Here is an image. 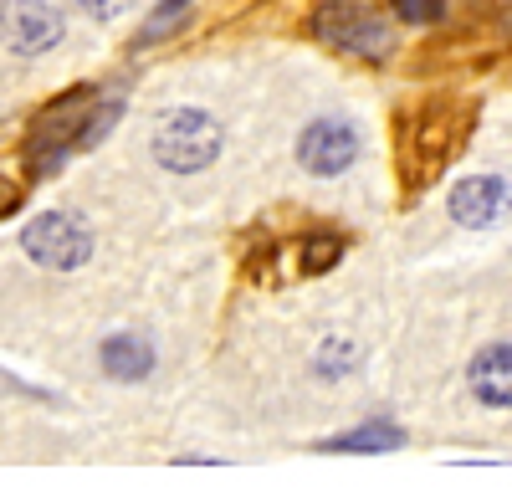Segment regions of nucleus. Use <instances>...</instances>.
<instances>
[{"label":"nucleus","instance_id":"1","mask_svg":"<svg viewBox=\"0 0 512 497\" xmlns=\"http://www.w3.org/2000/svg\"><path fill=\"white\" fill-rule=\"evenodd\" d=\"M466 129H472V108L446 103V98L405 113L400 118V180H405V190L431 185L451 164V154L466 144Z\"/></svg>","mask_w":512,"mask_h":497},{"label":"nucleus","instance_id":"2","mask_svg":"<svg viewBox=\"0 0 512 497\" xmlns=\"http://www.w3.org/2000/svg\"><path fill=\"white\" fill-rule=\"evenodd\" d=\"M93 108H98V88H88V82H77V88L57 93L47 108H36V118L26 123V139H21L26 180H52L82 149V129H88Z\"/></svg>","mask_w":512,"mask_h":497},{"label":"nucleus","instance_id":"3","mask_svg":"<svg viewBox=\"0 0 512 497\" xmlns=\"http://www.w3.org/2000/svg\"><path fill=\"white\" fill-rule=\"evenodd\" d=\"M149 149L159 159V170H169V175H200V170H210V164L221 159L226 134H221L216 113H205V108L190 103V108H169L154 123Z\"/></svg>","mask_w":512,"mask_h":497},{"label":"nucleus","instance_id":"4","mask_svg":"<svg viewBox=\"0 0 512 497\" xmlns=\"http://www.w3.org/2000/svg\"><path fill=\"white\" fill-rule=\"evenodd\" d=\"M313 36L338 57L359 62H390L395 57V31L369 0H323L313 11Z\"/></svg>","mask_w":512,"mask_h":497},{"label":"nucleus","instance_id":"5","mask_svg":"<svg viewBox=\"0 0 512 497\" xmlns=\"http://www.w3.org/2000/svg\"><path fill=\"white\" fill-rule=\"evenodd\" d=\"M93 226L77 211H41L21 226V252L41 272H82L93 262Z\"/></svg>","mask_w":512,"mask_h":497},{"label":"nucleus","instance_id":"6","mask_svg":"<svg viewBox=\"0 0 512 497\" xmlns=\"http://www.w3.org/2000/svg\"><path fill=\"white\" fill-rule=\"evenodd\" d=\"M359 154H364V134L354 118L323 113L297 134V170H308L313 180H338L359 164Z\"/></svg>","mask_w":512,"mask_h":497},{"label":"nucleus","instance_id":"7","mask_svg":"<svg viewBox=\"0 0 512 497\" xmlns=\"http://www.w3.org/2000/svg\"><path fill=\"white\" fill-rule=\"evenodd\" d=\"M446 211L461 231H492L512 216V185L502 175H461L446 195Z\"/></svg>","mask_w":512,"mask_h":497},{"label":"nucleus","instance_id":"8","mask_svg":"<svg viewBox=\"0 0 512 497\" xmlns=\"http://www.w3.org/2000/svg\"><path fill=\"white\" fill-rule=\"evenodd\" d=\"M0 41L16 57H41L62 41V16L47 0H6L0 6Z\"/></svg>","mask_w":512,"mask_h":497},{"label":"nucleus","instance_id":"9","mask_svg":"<svg viewBox=\"0 0 512 497\" xmlns=\"http://www.w3.org/2000/svg\"><path fill=\"white\" fill-rule=\"evenodd\" d=\"M466 390L482 410H512V344H482L466 364Z\"/></svg>","mask_w":512,"mask_h":497},{"label":"nucleus","instance_id":"10","mask_svg":"<svg viewBox=\"0 0 512 497\" xmlns=\"http://www.w3.org/2000/svg\"><path fill=\"white\" fill-rule=\"evenodd\" d=\"M405 446H410V436L400 421H359L349 431L313 441L318 457H390V451H405Z\"/></svg>","mask_w":512,"mask_h":497},{"label":"nucleus","instance_id":"11","mask_svg":"<svg viewBox=\"0 0 512 497\" xmlns=\"http://www.w3.org/2000/svg\"><path fill=\"white\" fill-rule=\"evenodd\" d=\"M154 364H159L154 344L144 334H128V328H123V334H108L98 344V369L113 385H144L154 375Z\"/></svg>","mask_w":512,"mask_h":497},{"label":"nucleus","instance_id":"12","mask_svg":"<svg viewBox=\"0 0 512 497\" xmlns=\"http://www.w3.org/2000/svg\"><path fill=\"white\" fill-rule=\"evenodd\" d=\"M344 252H349L344 231L313 226V231L297 236V272H303V277H323V272H333L338 262H344Z\"/></svg>","mask_w":512,"mask_h":497},{"label":"nucleus","instance_id":"13","mask_svg":"<svg viewBox=\"0 0 512 497\" xmlns=\"http://www.w3.org/2000/svg\"><path fill=\"white\" fill-rule=\"evenodd\" d=\"M359 369V344L354 339H323L313 354V375L318 380H344Z\"/></svg>","mask_w":512,"mask_h":497},{"label":"nucleus","instance_id":"14","mask_svg":"<svg viewBox=\"0 0 512 497\" xmlns=\"http://www.w3.org/2000/svg\"><path fill=\"white\" fill-rule=\"evenodd\" d=\"M185 16H190V0H159L154 16L139 26V47H159L164 36H175L185 26Z\"/></svg>","mask_w":512,"mask_h":497},{"label":"nucleus","instance_id":"15","mask_svg":"<svg viewBox=\"0 0 512 497\" xmlns=\"http://www.w3.org/2000/svg\"><path fill=\"white\" fill-rule=\"evenodd\" d=\"M390 6H395V16L405 26H436V21H446V0H390Z\"/></svg>","mask_w":512,"mask_h":497},{"label":"nucleus","instance_id":"16","mask_svg":"<svg viewBox=\"0 0 512 497\" xmlns=\"http://www.w3.org/2000/svg\"><path fill=\"white\" fill-rule=\"evenodd\" d=\"M16 211H21V185L11 175H0V221L16 216Z\"/></svg>","mask_w":512,"mask_h":497},{"label":"nucleus","instance_id":"17","mask_svg":"<svg viewBox=\"0 0 512 497\" xmlns=\"http://www.w3.org/2000/svg\"><path fill=\"white\" fill-rule=\"evenodd\" d=\"M123 6H128V0H88V11H93L98 21H113V16H123Z\"/></svg>","mask_w":512,"mask_h":497},{"label":"nucleus","instance_id":"18","mask_svg":"<svg viewBox=\"0 0 512 497\" xmlns=\"http://www.w3.org/2000/svg\"><path fill=\"white\" fill-rule=\"evenodd\" d=\"M175 467H231L226 457H175Z\"/></svg>","mask_w":512,"mask_h":497},{"label":"nucleus","instance_id":"19","mask_svg":"<svg viewBox=\"0 0 512 497\" xmlns=\"http://www.w3.org/2000/svg\"><path fill=\"white\" fill-rule=\"evenodd\" d=\"M502 26H507V31H512V11H502Z\"/></svg>","mask_w":512,"mask_h":497}]
</instances>
